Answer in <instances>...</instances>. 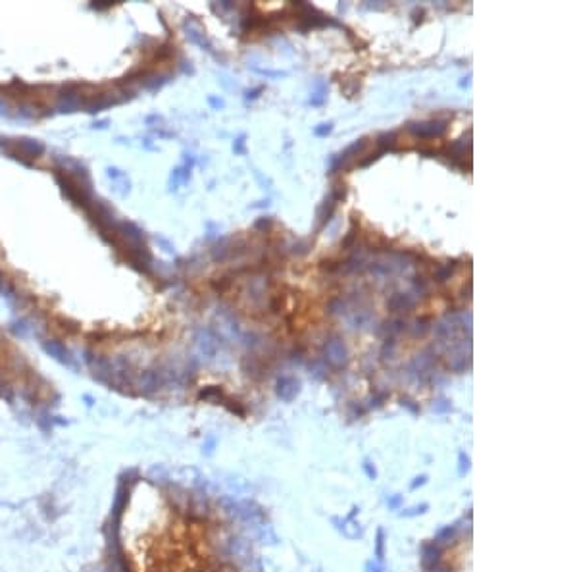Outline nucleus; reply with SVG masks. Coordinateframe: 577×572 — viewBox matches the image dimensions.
<instances>
[{
  "instance_id": "1",
  "label": "nucleus",
  "mask_w": 577,
  "mask_h": 572,
  "mask_svg": "<svg viewBox=\"0 0 577 572\" xmlns=\"http://www.w3.org/2000/svg\"><path fill=\"white\" fill-rule=\"evenodd\" d=\"M443 561V547L437 541H427L421 545V566L423 570L431 572L437 564Z\"/></svg>"
},
{
  "instance_id": "2",
  "label": "nucleus",
  "mask_w": 577,
  "mask_h": 572,
  "mask_svg": "<svg viewBox=\"0 0 577 572\" xmlns=\"http://www.w3.org/2000/svg\"><path fill=\"white\" fill-rule=\"evenodd\" d=\"M410 129L418 137H439L446 129V121H425V124H410Z\"/></svg>"
},
{
  "instance_id": "3",
  "label": "nucleus",
  "mask_w": 577,
  "mask_h": 572,
  "mask_svg": "<svg viewBox=\"0 0 577 572\" xmlns=\"http://www.w3.org/2000/svg\"><path fill=\"white\" fill-rule=\"evenodd\" d=\"M325 355H327V360L331 362L333 366H340L347 362V347L340 339H331V341L325 345Z\"/></svg>"
},
{
  "instance_id": "4",
  "label": "nucleus",
  "mask_w": 577,
  "mask_h": 572,
  "mask_svg": "<svg viewBox=\"0 0 577 572\" xmlns=\"http://www.w3.org/2000/svg\"><path fill=\"white\" fill-rule=\"evenodd\" d=\"M298 391H301V383H298V380L291 378V376H285V378L277 381V395L283 401H287V403L293 401L298 395Z\"/></svg>"
},
{
  "instance_id": "5",
  "label": "nucleus",
  "mask_w": 577,
  "mask_h": 572,
  "mask_svg": "<svg viewBox=\"0 0 577 572\" xmlns=\"http://www.w3.org/2000/svg\"><path fill=\"white\" fill-rule=\"evenodd\" d=\"M356 513H358V508L354 507V508H352V513H350L347 518H343V524H340V532L345 534L347 538H350V540L362 538V528H360V524H358V522H354Z\"/></svg>"
},
{
  "instance_id": "6",
  "label": "nucleus",
  "mask_w": 577,
  "mask_h": 572,
  "mask_svg": "<svg viewBox=\"0 0 577 572\" xmlns=\"http://www.w3.org/2000/svg\"><path fill=\"white\" fill-rule=\"evenodd\" d=\"M412 304H414V301L410 299V295H402V293L393 295L387 301V307L391 310H406V309H410Z\"/></svg>"
},
{
  "instance_id": "7",
  "label": "nucleus",
  "mask_w": 577,
  "mask_h": 572,
  "mask_svg": "<svg viewBox=\"0 0 577 572\" xmlns=\"http://www.w3.org/2000/svg\"><path fill=\"white\" fill-rule=\"evenodd\" d=\"M456 538V526H444L441 532L437 534V543H448Z\"/></svg>"
},
{
  "instance_id": "8",
  "label": "nucleus",
  "mask_w": 577,
  "mask_h": 572,
  "mask_svg": "<svg viewBox=\"0 0 577 572\" xmlns=\"http://www.w3.org/2000/svg\"><path fill=\"white\" fill-rule=\"evenodd\" d=\"M375 557H377V561H379V563H383V559H385V532H383V530L377 532V541H375Z\"/></svg>"
},
{
  "instance_id": "9",
  "label": "nucleus",
  "mask_w": 577,
  "mask_h": 572,
  "mask_svg": "<svg viewBox=\"0 0 577 572\" xmlns=\"http://www.w3.org/2000/svg\"><path fill=\"white\" fill-rule=\"evenodd\" d=\"M427 508H429V505H427V503H421V505H416V507L408 508V510H402V513H400V517H404V518L418 517V515H423Z\"/></svg>"
},
{
  "instance_id": "10",
  "label": "nucleus",
  "mask_w": 577,
  "mask_h": 572,
  "mask_svg": "<svg viewBox=\"0 0 577 572\" xmlns=\"http://www.w3.org/2000/svg\"><path fill=\"white\" fill-rule=\"evenodd\" d=\"M458 472L460 476H466L467 472H469V457H467L466 453H460L458 455Z\"/></svg>"
},
{
  "instance_id": "11",
  "label": "nucleus",
  "mask_w": 577,
  "mask_h": 572,
  "mask_svg": "<svg viewBox=\"0 0 577 572\" xmlns=\"http://www.w3.org/2000/svg\"><path fill=\"white\" fill-rule=\"evenodd\" d=\"M387 505H389V508H393V510L400 508V505H402V495H391L387 499Z\"/></svg>"
},
{
  "instance_id": "12",
  "label": "nucleus",
  "mask_w": 577,
  "mask_h": 572,
  "mask_svg": "<svg viewBox=\"0 0 577 572\" xmlns=\"http://www.w3.org/2000/svg\"><path fill=\"white\" fill-rule=\"evenodd\" d=\"M364 470H366V476L370 478V480H375V478H377V470H375V466H373L370 461H364Z\"/></svg>"
},
{
  "instance_id": "13",
  "label": "nucleus",
  "mask_w": 577,
  "mask_h": 572,
  "mask_svg": "<svg viewBox=\"0 0 577 572\" xmlns=\"http://www.w3.org/2000/svg\"><path fill=\"white\" fill-rule=\"evenodd\" d=\"M425 482H427L425 474H421V476L414 478V482L410 484V489H418V487H421V485H425Z\"/></svg>"
},
{
  "instance_id": "14",
  "label": "nucleus",
  "mask_w": 577,
  "mask_h": 572,
  "mask_svg": "<svg viewBox=\"0 0 577 572\" xmlns=\"http://www.w3.org/2000/svg\"><path fill=\"white\" fill-rule=\"evenodd\" d=\"M366 568H368V572H381L379 566H377V564H373V563H368L366 564Z\"/></svg>"
},
{
  "instance_id": "15",
  "label": "nucleus",
  "mask_w": 577,
  "mask_h": 572,
  "mask_svg": "<svg viewBox=\"0 0 577 572\" xmlns=\"http://www.w3.org/2000/svg\"><path fill=\"white\" fill-rule=\"evenodd\" d=\"M329 131H331V126H329V124H327L325 127H322V129H316L317 135H324V133H329Z\"/></svg>"
}]
</instances>
